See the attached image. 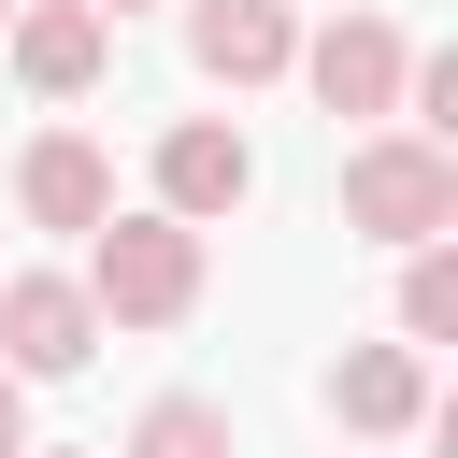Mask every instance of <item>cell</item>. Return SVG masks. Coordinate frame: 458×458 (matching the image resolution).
<instances>
[{
  "label": "cell",
  "mask_w": 458,
  "mask_h": 458,
  "mask_svg": "<svg viewBox=\"0 0 458 458\" xmlns=\"http://www.w3.org/2000/svg\"><path fill=\"white\" fill-rule=\"evenodd\" d=\"M129 458H229V401H200V386H172V401H143V429H129Z\"/></svg>",
  "instance_id": "30bf717a"
},
{
  "label": "cell",
  "mask_w": 458,
  "mask_h": 458,
  "mask_svg": "<svg viewBox=\"0 0 458 458\" xmlns=\"http://www.w3.org/2000/svg\"><path fill=\"white\" fill-rule=\"evenodd\" d=\"M86 344H100V315H86L72 272H14V286H0V372H14V386L86 372Z\"/></svg>",
  "instance_id": "5b68a950"
},
{
  "label": "cell",
  "mask_w": 458,
  "mask_h": 458,
  "mask_svg": "<svg viewBox=\"0 0 458 458\" xmlns=\"http://www.w3.org/2000/svg\"><path fill=\"white\" fill-rule=\"evenodd\" d=\"M0 29H14V0H0Z\"/></svg>",
  "instance_id": "5bb4252c"
},
{
  "label": "cell",
  "mask_w": 458,
  "mask_h": 458,
  "mask_svg": "<svg viewBox=\"0 0 458 458\" xmlns=\"http://www.w3.org/2000/svg\"><path fill=\"white\" fill-rule=\"evenodd\" d=\"M200 301V229L186 215H100L86 229V315L100 329H172Z\"/></svg>",
  "instance_id": "6da1fadb"
},
{
  "label": "cell",
  "mask_w": 458,
  "mask_h": 458,
  "mask_svg": "<svg viewBox=\"0 0 458 458\" xmlns=\"http://www.w3.org/2000/svg\"><path fill=\"white\" fill-rule=\"evenodd\" d=\"M344 229H358V243H444V229H458V157L415 143V129H372V143L344 157Z\"/></svg>",
  "instance_id": "7a4b0ae2"
},
{
  "label": "cell",
  "mask_w": 458,
  "mask_h": 458,
  "mask_svg": "<svg viewBox=\"0 0 458 458\" xmlns=\"http://www.w3.org/2000/svg\"><path fill=\"white\" fill-rule=\"evenodd\" d=\"M401 344H458V258L401 243Z\"/></svg>",
  "instance_id": "8fae6325"
},
{
  "label": "cell",
  "mask_w": 458,
  "mask_h": 458,
  "mask_svg": "<svg viewBox=\"0 0 458 458\" xmlns=\"http://www.w3.org/2000/svg\"><path fill=\"white\" fill-rule=\"evenodd\" d=\"M329 415L344 429H415L429 415V358L415 344H344L329 358Z\"/></svg>",
  "instance_id": "9c48e42d"
},
{
  "label": "cell",
  "mask_w": 458,
  "mask_h": 458,
  "mask_svg": "<svg viewBox=\"0 0 458 458\" xmlns=\"http://www.w3.org/2000/svg\"><path fill=\"white\" fill-rule=\"evenodd\" d=\"M86 14H100V29H114V14H143V0H86Z\"/></svg>",
  "instance_id": "4fadbf2b"
},
{
  "label": "cell",
  "mask_w": 458,
  "mask_h": 458,
  "mask_svg": "<svg viewBox=\"0 0 458 458\" xmlns=\"http://www.w3.org/2000/svg\"><path fill=\"white\" fill-rule=\"evenodd\" d=\"M14 200H29V229H100V215H114V157H100L86 129H43V143L14 157Z\"/></svg>",
  "instance_id": "8992f818"
},
{
  "label": "cell",
  "mask_w": 458,
  "mask_h": 458,
  "mask_svg": "<svg viewBox=\"0 0 458 458\" xmlns=\"http://www.w3.org/2000/svg\"><path fill=\"white\" fill-rule=\"evenodd\" d=\"M286 72H301L329 114H401V72H415V43H401L386 14H329V29H315Z\"/></svg>",
  "instance_id": "3957f363"
},
{
  "label": "cell",
  "mask_w": 458,
  "mask_h": 458,
  "mask_svg": "<svg viewBox=\"0 0 458 458\" xmlns=\"http://www.w3.org/2000/svg\"><path fill=\"white\" fill-rule=\"evenodd\" d=\"M186 57L215 86H272L301 57V29H286V0H186Z\"/></svg>",
  "instance_id": "52a82bcc"
},
{
  "label": "cell",
  "mask_w": 458,
  "mask_h": 458,
  "mask_svg": "<svg viewBox=\"0 0 458 458\" xmlns=\"http://www.w3.org/2000/svg\"><path fill=\"white\" fill-rule=\"evenodd\" d=\"M0 458H29V386L0 372Z\"/></svg>",
  "instance_id": "7c38bea8"
},
{
  "label": "cell",
  "mask_w": 458,
  "mask_h": 458,
  "mask_svg": "<svg viewBox=\"0 0 458 458\" xmlns=\"http://www.w3.org/2000/svg\"><path fill=\"white\" fill-rule=\"evenodd\" d=\"M243 200H258V143H243V129H215V114L157 129V215L215 229V215H243Z\"/></svg>",
  "instance_id": "277c9868"
},
{
  "label": "cell",
  "mask_w": 458,
  "mask_h": 458,
  "mask_svg": "<svg viewBox=\"0 0 458 458\" xmlns=\"http://www.w3.org/2000/svg\"><path fill=\"white\" fill-rule=\"evenodd\" d=\"M100 57H114V29H100L86 0H14V72H29L43 100H86Z\"/></svg>",
  "instance_id": "ba28073f"
}]
</instances>
